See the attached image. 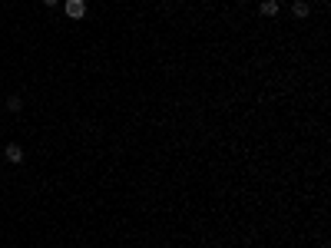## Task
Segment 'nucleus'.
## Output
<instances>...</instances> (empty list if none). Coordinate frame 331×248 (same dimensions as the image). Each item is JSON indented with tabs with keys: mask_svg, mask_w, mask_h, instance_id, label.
Masks as SVG:
<instances>
[{
	"mask_svg": "<svg viewBox=\"0 0 331 248\" xmlns=\"http://www.w3.org/2000/svg\"><path fill=\"white\" fill-rule=\"evenodd\" d=\"M308 14H311V7H308L305 0H295V4H292V17H298V20H305Z\"/></svg>",
	"mask_w": 331,
	"mask_h": 248,
	"instance_id": "20e7f679",
	"label": "nucleus"
},
{
	"mask_svg": "<svg viewBox=\"0 0 331 248\" xmlns=\"http://www.w3.org/2000/svg\"><path fill=\"white\" fill-rule=\"evenodd\" d=\"M20 106H24V99H20V96H10L7 99V109L10 112H20Z\"/></svg>",
	"mask_w": 331,
	"mask_h": 248,
	"instance_id": "39448f33",
	"label": "nucleus"
},
{
	"mask_svg": "<svg viewBox=\"0 0 331 248\" xmlns=\"http://www.w3.org/2000/svg\"><path fill=\"white\" fill-rule=\"evenodd\" d=\"M259 14L262 17H278V0H262V4H259Z\"/></svg>",
	"mask_w": 331,
	"mask_h": 248,
	"instance_id": "f03ea898",
	"label": "nucleus"
},
{
	"mask_svg": "<svg viewBox=\"0 0 331 248\" xmlns=\"http://www.w3.org/2000/svg\"><path fill=\"white\" fill-rule=\"evenodd\" d=\"M63 10H66L70 20H83V17H87V0H66Z\"/></svg>",
	"mask_w": 331,
	"mask_h": 248,
	"instance_id": "f257e3e1",
	"label": "nucleus"
},
{
	"mask_svg": "<svg viewBox=\"0 0 331 248\" xmlns=\"http://www.w3.org/2000/svg\"><path fill=\"white\" fill-rule=\"evenodd\" d=\"M43 4H47V7H56V4H60V0H43Z\"/></svg>",
	"mask_w": 331,
	"mask_h": 248,
	"instance_id": "423d86ee",
	"label": "nucleus"
},
{
	"mask_svg": "<svg viewBox=\"0 0 331 248\" xmlns=\"http://www.w3.org/2000/svg\"><path fill=\"white\" fill-rule=\"evenodd\" d=\"M4 152H7V159L14 162V166H17V162H24V149H20V146H17V143H10V146H7V149H4Z\"/></svg>",
	"mask_w": 331,
	"mask_h": 248,
	"instance_id": "7ed1b4c3",
	"label": "nucleus"
}]
</instances>
